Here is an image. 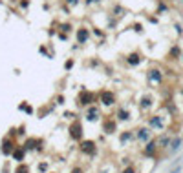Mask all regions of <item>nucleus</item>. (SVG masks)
Returning <instances> with one entry per match:
<instances>
[{"label":"nucleus","mask_w":183,"mask_h":173,"mask_svg":"<svg viewBox=\"0 0 183 173\" xmlns=\"http://www.w3.org/2000/svg\"><path fill=\"white\" fill-rule=\"evenodd\" d=\"M126 62H128V66H130V67H137V66L143 62V58H141V55H139V53H130V55L126 57Z\"/></svg>","instance_id":"obj_6"},{"label":"nucleus","mask_w":183,"mask_h":173,"mask_svg":"<svg viewBox=\"0 0 183 173\" xmlns=\"http://www.w3.org/2000/svg\"><path fill=\"white\" fill-rule=\"evenodd\" d=\"M64 2H66V4H68L70 7H73V5H77V4H79L81 0H64Z\"/></svg>","instance_id":"obj_20"},{"label":"nucleus","mask_w":183,"mask_h":173,"mask_svg":"<svg viewBox=\"0 0 183 173\" xmlns=\"http://www.w3.org/2000/svg\"><path fill=\"white\" fill-rule=\"evenodd\" d=\"M16 4H18V7H20V11H26V9L29 7V4H31V0H18Z\"/></svg>","instance_id":"obj_14"},{"label":"nucleus","mask_w":183,"mask_h":173,"mask_svg":"<svg viewBox=\"0 0 183 173\" xmlns=\"http://www.w3.org/2000/svg\"><path fill=\"white\" fill-rule=\"evenodd\" d=\"M15 173H29V170H27V166H26V164H20V166L15 170Z\"/></svg>","instance_id":"obj_17"},{"label":"nucleus","mask_w":183,"mask_h":173,"mask_svg":"<svg viewBox=\"0 0 183 173\" xmlns=\"http://www.w3.org/2000/svg\"><path fill=\"white\" fill-rule=\"evenodd\" d=\"M92 33H93L95 36H104V33H103V31H99L97 27H92Z\"/></svg>","instance_id":"obj_19"},{"label":"nucleus","mask_w":183,"mask_h":173,"mask_svg":"<svg viewBox=\"0 0 183 173\" xmlns=\"http://www.w3.org/2000/svg\"><path fill=\"white\" fill-rule=\"evenodd\" d=\"M70 131H71V139H75V140H79L81 139V120H75L71 126H70Z\"/></svg>","instance_id":"obj_7"},{"label":"nucleus","mask_w":183,"mask_h":173,"mask_svg":"<svg viewBox=\"0 0 183 173\" xmlns=\"http://www.w3.org/2000/svg\"><path fill=\"white\" fill-rule=\"evenodd\" d=\"M75 27H73V24L71 22H62V24H59V31H62V33H71Z\"/></svg>","instance_id":"obj_10"},{"label":"nucleus","mask_w":183,"mask_h":173,"mask_svg":"<svg viewBox=\"0 0 183 173\" xmlns=\"http://www.w3.org/2000/svg\"><path fill=\"white\" fill-rule=\"evenodd\" d=\"M46 170H48V164H46V162H44L42 166H38V171H46Z\"/></svg>","instance_id":"obj_22"},{"label":"nucleus","mask_w":183,"mask_h":173,"mask_svg":"<svg viewBox=\"0 0 183 173\" xmlns=\"http://www.w3.org/2000/svg\"><path fill=\"white\" fill-rule=\"evenodd\" d=\"M57 104H64V95H57Z\"/></svg>","instance_id":"obj_21"},{"label":"nucleus","mask_w":183,"mask_h":173,"mask_svg":"<svg viewBox=\"0 0 183 173\" xmlns=\"http://www.w3.org/2000/svg\"><path fill=\"white\" fill-rule=\"evenodd\" d=\"M147 131H148V130H139V133H137V135H139V139L147 140V139H148V133H147Z\"/></svg>","instance_id":"obj_18"},{"label":"nucleus","mask_w":183,"mask_h":173,"mask_svg":"<svg viewBox=\"0 0 183 173\" xmlns=\"http://www.w3.org/2000/svg\"><path fill=\"white\" fill-rule=\"evenodd\" d=\"M59 40H62V42H66V40H70V36H68V33H62V31H57V35H55Z\"/></svg>","instance_id":"obj_16"},{"label":"nucleus","mask_w":183,"mask_h":173,"mask_svg":"<svg viewBox=\"0 0 183 173\" xmlns=\"http://www.w3.org/2000/svg\"><path fill=\"white\" fill-rule=\"evenodd\" d=\"M97 100V93H93V91H90V89H82L81 93H79V97H77V102H79V106H90V104H93Z\"/></svg>","instance_id":"obj_1"},{"label":"nucleus","mask_w":183,"mask_h":173,"mask_svg":"<svg viewBox=\"0 0 183 173\" xmlns=\"http://www.w3.org/2000/svg\"><path fill=\"white\" fill-rule=\"evenodd\" d=\"M103 126H104V131H106V133H114V131H115V122H114V119H106V120L103 122Z\"/></svg>","instance_id":"obj_9"},{"label":"nucleus","mask_w":183,"mask_h":173,"mask_svg":"<svg viewBox=\"0 0 183 173\" xmlns=\"http://www.w3.org/2000/svg\"><path fill=\"white\" fill-rule=\"evenodd\" d=\"M117 115H119V119H121V120H126V119H130V113H126V109H125V108H121V109L117 111Z\"/></svg>","instance_id":"obj_15"},{"label":"nucleus","mask_w":183,"mask_h":173,"mask_svg":"<svg viewBox=\"0 0 183 173\" xmlns=\"http://www.w3.org/2000/svg\"><path fill=\"white\" fill-rule=\"evenodd\" d=\"M81 150H82V153H86V155H95V151H97V148H95V144H93L92 140L81 142Z\"/></svg>","instance_id":"obj_4"},{"label":"nucleus","mask_w":183,"mask_h":173,"mask_svg":"<svg viewBox=\"0 0 183 173\" xmlns=\"http://www.w3.org/2000/svg\"><path fill=\"white\" fill-rule=\"evenodd\" d=\"M97 97H99V99H101V102H103V104H106V106H112V104L115 102V95H114V91H112V89H101Z\"/></svg>","instance_id":"obj_3"},{"label":"nucleus","mask_w":183,"mask_h":173,"mask_svg":"<svg viewBox=\"0 0 183 173\" xmlns=\"http://www.w3.org/2000/svg\"><path fill=\"white\" fill-rule=\"evenodd\" d=\"M18 109H20V111H27V113H29V115H31V113H33V108H31V106H29V104H27V102H22V104H20V106H18Z\"/></svg>","instance_id":"obj_12"},{"label":"nucleus","mask_w":183,"mask_h":173,"mask_svg":"<svg viewBox=\"0 0 183 173\" xmlns=\"http://www.w3.org/2000/svg\"><path fill=\"white\" fill-rule=\"evenodd\" d=\"M123 173H136V171H134V168H126V170H123Z\"/></svg>","instance_id":"obj_23"},{"label":"nucleus","mask_w":183,"mask_h":173,"mask_svg":"<svg viewBox=\"0 0 183 173\" xmlns=\"http://www.w3.org/2000/svg\"><path fill=\"white\" fill-rule=\"evenodd\" d=\"M2 146H4V148H2V153H4V155H11V153H13V150H15V146H13V140L9 142V137H5V139H4Z\"/></svg>","instance_id":"obj_8"},{"label":"nucleus","mask_w":183,"mask_h":173,"mask_svg":"<svg viewBox=\"0 0 183 173\" xmlns=\"http://www.w3.org/2000/svg\"><path fill=\"white\" fill-rule=\"evenodd\" d=\"M90 35H92V29H88V27H84V26H79V27L75 29V38H77V44H79V46L86 44V42L90 40Z\"/></svg>","instance_id":"obj_2"},{"label":"nucleus","mask_w":183,"mask_h":173,"mask_svg":"<svg viewBox=\"0 0 183 173\" xmlns=\"http://www.w3.org/2000/svg\"><path fill=\"white\" fill-rule=\"evenodd\" d=\"M178 171H180V168H178V170H174V171H170V173H178Z\"/></svg>","instance_id":"obj_24"},{"label":"nucleus","mask_w":183,"mask_h":173,"mask_svg":"<svg viewBox=\"0 0 183 173\" xmlns=\"http://www.w3.org/2000/svg\"><path fill=\"white\" fill-rule=\"evenodd\" d=\"M73 66H75V58H71V57H70V58H66V60H64V64H62V69H64V71H70Z\"/></svg>","instance_id":"obj_11"},{"label":"nucleus","mask_w":183,"mask_h":173,"mask_svg":"<svg viewBox=\"0 0 183 173\" xmlns=\"http://www.w3.org/2000/svg\"><path fill=\"white\" fill-rule=\"evenodd\" d=\"M24 151H26V150H24V146H22V148H18L16 151H13V153H11V157H15V159L22 161V155H24Z\"/></svg>","instance_id":"obj_13"},{"label":"nucleus","mask_w":183,"mask_h":173,"mask_svg":"<svg viewBox=\"0 0 183 173\" xmlns=\"http://www.w3.org/2000/svg\"><path fill=\"white\" fill-rule=\"evenodd\" d=\"M0 5H4V0H0Z\"/></svg>","instance_id":"obj_25"},{"label":"nucleus","mask_w":183,"mask_h":173,"mask_svg":"<svg viewBox=\"0 0 183 173\" xmlns=\"http://www.w3.org/2000/svg\"><path fill=\"white\" fill-rule=\"evenodd\" d=\"M38 53L44 55L46 58H53L55 57V51L51 49V44H40L38 46Z\"/></svg>","instance_id":"obj_5"}]
</instances>
